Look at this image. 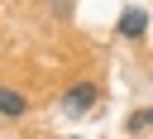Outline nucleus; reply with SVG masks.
<instances>
[{
    "instance_id": "nucleus-3",
    "label": "nucleus",
    "mask_w": 153,
    "mask_h": 139,
    "mask_svg": "<svg viewBox=\"0 0 153 139\" xmlns=\"http://www.w3.org/2000/svg\"><path fill=\"white\" fill-rule=\"evenodd\" d=\"M29 110V101L19 96V91H10V86H0V115H10V120H19Z\"/></svg>"
},
{
    "instance_id": "nucleus-2",
    "label": "nucleus",
    "mask_w": 153,
    "mask_h": 139,
    "mask_svg": "<svg viewBox=\"0 0 153 139\" xmlns=\"http://www.w3.org/2000/svg\"><path fill=\"white\" fill-rule=\"evenodd\" d=\"M148 34V14L139 10V5H129L124 14H120V38H143Z\"/></svg>"
},
{
    "instance_id": "nucleus-5",
    "label": "nucleus",
    "mask_w": 153,
    "mask_h": 139,
    "mask_svg": "<svg viewBox=\"0 0 153 139\" xmlns=\"http://www.w3.org/2000/svg\"><path fill=\"white\" fill-rule=\"evenodd\" d=\"M53 10H57V14H67V0H53Z\"/></svg>"
},
{
    "instance_id": "nucleus-1",
    "label": "nucleus",
    "mask_w": 153,
    "mask_h": 139,
    "mask_svg": "<svg viewBox=\"0 0 153 139\" xmlns=\"http://www.w3.org/2000/svg\"><path fill=\"white\" fill-rule=\"evenodd\" d=\"M91 105H96V81H76V86L62 91V110L67 115H86Z\"/></svg>"
},
{
    "instance_id": "nucleus-4",
    "label": "nucleus",
    "mask_w": 153,
    "mask_h": 139,
    "mask_svg": "<svg viewBox=\"0 0 153 139\" xmlns=\"http://www.w3.org/2000/svg\"><path fill=\"white\" fill-rule=\"evenodd\" d=\"M143 129H153V105H148V110H134V115H129V134H143Z\"/></svg>"
}]
</instances>
